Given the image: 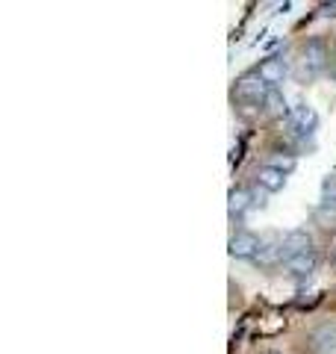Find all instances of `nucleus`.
<instances>
[{
    "mask_svg": "<svg viewBox=\"0 0 336 354\" xmlns=\"http://www.w3.org/2000/svg\"><path fill=\"white\" fill-rule=\"evenodd\" d=\"M328 68V48H324L321 39H310L301 50L298 59V77L301 80H316V77Z\"/></svg>",
    "mask_w": 336,
    "mask_h": 354,
    "instance_id": "obj_1",
    "label": "nucleus"
},
{
    "mask_svg": "<svg viewBox=\"0 0 336 354\" xmlns=\"http://www.w3.org/2000/svg\"><path fill=\"white\" fill-rule=\"evenodd\" d=\"M260 236L251 234V230H236V234L230 236V257H236V260H254L256 254H260Z\"/></svg>",
    "mask_w": 336,
    "mask_h": 354,
    "instance_id": "obj_2",
    "label": "nucleus"
},
{
    "mask_svg": "<svg viewBox=\"0 0 336 354\" xmlns=\"http://www.w3.org/2000/svg\"><path fill=\"white\" fill-rule=\"evenodd\" d=\"M268 95V86L260 80V77H242V80L236 83V101L239 104H256L263 106Z\"/></svg>",
    "mask_w": 336,
    "mask_h": 354,
    "instance_id": "obj_3",
    "label": "nucleus"
},
{
    "mask_svg": "<svg viewBox=\"0 0 336 354\" xmlns=\"http://www.w3.org/2000/svg\"><path fill=\"white\" fill-rule=\"evenodd\" d=\"M286 124L292 130H301L304 136H310V133L316 130V124H319V115H316V109H312V106L295 104L292 109H289V115H286Z\"/></svg>",
    "mask_w": 336,
    "mask_h": 354,
    "instance_id": "obj_4",
    "label": "nucleus"
},
{
    "mask_svg": "<svg viewBox=\"0 0 336 354\" xmlns=\"http://www.w3.org/2000/svg\"><path fill=\"white\" fill-rule=\"evenodd\" d=\"M286 74H289V68H286V62L280 57H268L260 68H256V77H260L268 88H277L280 83L286 80Z\"/></svg>",
    "mask_w": 336,
    "mask_h": 354,
    "instance_id": "obj_5",
    "label": "nucleus"
},
{
    "mask_svg": "<svg viewBox=\"0 0 336 354\" xmlns=\"http://www.w3.org/2000/svg\"><path fill=\"white\" fill-rule=\"evenodd\" d=\"M307 251H312V236L307 234L304 227L289 230V234L283 236V257H286V260L298 257V254H307ZM286 260H283V263H286Z\"/></svg>",
    "mask_w": 336,
    "mask_h": 354,
    "instance_id": "obj_6",
    "label": "nucleus"
},
{
    "mask_svg": "<svg viewBox=\"0 0 336 354\" xmlns=\"http://www.w3.org/2000/svg\"><path fill=\"white\" fill-rule=\"evenodd\" d=\"M316 266H319L316 251H307V254H298V257L286 260L283 263V272L289 274V278H310V274L316 272Z\"/></svg>",
    "mask_w": 336,
    "mask_h": 354,
    "instance_id": "obj_7",
    "label": "nucleus"
},
{
    "mask_svg": "<svg viewBox=\"0 0 336 354\" xmlns=\"http://www.w3.org/2000/svg\"><path fill=\"white\" fill-rule=\"evenodd\" d=\"M260 266H274L277 260H286L283 257V236H277V234H272V236H265L263 242H260V254L254 257Z\"/></svg>",
    "mask_w": 336,
    "mask_h": 354,
    "instance_id": "obj_8",
    "label": "nucleus"
},
{
    "mask_svg": "<svg viewBox=\"0 0 336 354\" xmlns=\"http://www.w3.org/2000/svg\"><path fill=\"white\" fill-rule=\"evenodd\" d=\"M256 186L265 192H280L286 186V174L272 169V165H260V169H256Z\"/></svg>",
    "mask_w": 336,
    "mask_h": 354,
    "instance_id": "obj_9",
    "label": "nucleus"
},
{
    "mask_svg": "<svg viewBox=\"0 0 336 354\" xmlns=\"http://www.w3.org/2000/svg\"><path fill=\"white\" fill-rule=\"evenodd\" d=\"M289 109H292V106H286V97L280 95V88H268V95L263 101V113L268 118H286Z\"/></svg>",
    "mask_w": 336,
    "mask_h": 354,
    "instance_id": "obj_10",
    "label": "nucleus"
},
{
    "mask_svg": "<svg viewBox=\"0 0 336 354\" xmlns=\"http://www.w3.org/2000/svg\"><path fill=\"white\" fill-rule=\"evenodd\" d=\"M312 346L319 354H336V325H321L312 334Z\"/></svg>",
    "mask_w": 336,
    "mask_h": 354,
    "instance_id": "obj_11",
    "label": "nucleus"
},
{
    "mask_svg": "<svg viewBox=\"0 0 336 354\" xmlns=\"http://www.w3.org/2000/svg\"><path fill=\"white\" fill-rule=\"evenodd\" d=\"M248 207H254V195L248 189H230V195H227V213L233 218L242 216Z\"/></svg>",
    "mask_w": 336,
    "mask_h": 354,
    "instance_id": "obj_12",
    "label": "nucleus"
},
{
    "mask_svg": "<svg viewBox=\"0 0 336 354\" xmlns=\"http://www.w3.org/2000/svg\"><path fill=\"white\" fill-rule=\"evenodd\" d=\"M312 218H316L321 227H336V207L333 204H321L316 213H312Z\"/></svg>",
    "mask_w": 336,
    "mask_h": 354,
    "instance_id": "obj_13",
    "label": "nucleus"
},
{
    "mask_svg": "<svg viewBox=\"0 0 336 354\" xmlns=\"http://www.w3.org/2000/svg\"><path fill=\"white\" fill-rule=\"evenodd\" d=\"M268 165H272V169H277V171H283V174H289V171H295L298 160H295V157H289V153H274Z\"/></svg>",
    "mask_w": 336,
    "mask_h": 354,
    "instance_id": "obj_14",
    "label": "nucleus"
},
{
    "mask_svg": "<svg viewBox=\"0 0 336 354\" xmlns=\"http://www.w3.org/2000/svg\"><path fill=\"white\" fill-rule=\"evenodd\" d=\"M321 195H324V204H333L336 207V174L333 177H324V180H321Z\"/></svg>",
    "mask_w": 336,
    "mask_h": 354,
    "instance_id": "obj_15",
    "label": "nucleus"
},
{
    "mask_svg": "<svg viewBox=\"0 0 336 354\" xmlns=\"http://www.w3.org/2000/svg\"><path fill=\"white\" fill-rule=\"evenodd\" d=\"M321 15H324V18H328V15L333 18V15H336V3H324V6H321Z\"/></svg>",
    "mask_w": 336,
    "mask_h": 354,
    "instance_id": "obj_16",
    "label": "nucleus"
},
{
    "mask_svg": "<svg viewBox=\"0 0 336 354\" xmlns=\"http://www.w3.org/2000/svg\"><path fill=\"white\" fill-rule=\"evenodd\" d=\"M268 354H280V351H268Z\"/></svg>",
    "mask_w": 336,
    "mask_h": 354,
    "instance_id": "obj_17",
    "label": "nucleus"
}]
</instances>
